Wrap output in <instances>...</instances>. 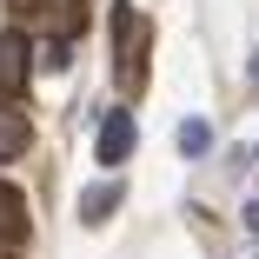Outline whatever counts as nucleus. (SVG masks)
Masks as SVG:
<instances>
[{
    "instance_id": "nucleus-4",
    "label": "nucleus",
    "mask_w": 259,
    "mask_h": 259,
    "mask_svg": "<svg viewBox=\"0 0 259 259\" xmlns=\"http://www.w3.org/2000/svg\"><path fill=\"white\" fill-rule=\"evenodd\" d=\"M20 239H27V199L20 186L0 180V246H20Z\"/></svg>"
},
{
    "instance_id": "nucleus-8",
    "label": "nucleus",
    "mask_w": 259,
    "mask_h": 259,
    "mask_svg": "<svg viewBox=\"0 0 259 259\" xmlns=\"http://www.w3.org/2000/svg\"><path fill=\"white\" fill-rule=\"evenodd\" d=\"M67 60H73L67 40H47V47H40V67H67Z\"/></svg>"
},
{
    "instance_id": "nucleus-3",
    "label": "nucleus",
    "mask_w": 259,
    "mask_h": 259,
    "mask_svg": "<svg viewBox=\"0 0 259 259\" xmlns=\"http://www.w3.org/2000/svg\"><path fill=\"white\" fill-rule=\"evenodd\" d=\"M126 153H133V113L113 107L107 120H100V166H120Z\"/></svg>"
},
{
    "instance_id": "nucleus-5",
    "label": "nucleus",
    "mask_w": 259,
    "mask_h": 259,
    "mask_svg": "<svg viewBox=\"0 0 259 259\" xmlns=\"http://www.w3.org/2000/svg\"><path fill=\"white\" fill-rule=\"evenodd\" d=\"M27 146H33V126H27V113L0 100V160H20Z\"/></svg>"
},
{
    "instance_id": "nucleus-6",
    "label": "nucleus",
    "mask_w": 259,
    "mask_h": 259,
    "mask_svg": "<svg viewBox=\"0 0 259 259\" xmlns=\"http://www.w3.org/2000/svg\"><path fill=\"white\" fill-rule=\"evenodd\" d=\"M113 206H120V180H107V186H93V193L80 199V220H87V226H107V213H113Z\"/></svg>"
},
{
    "instance_id": "nucleus-2",
    "label": "nucleus",
    "mask_w": 259,
    "mask_h": 259,
    "mask_svg": "<svg viewBox=\"0 0 259 259\" xmlns=\"http://www.w3.org/2000/svg\"><path fill=\"white\" fill-rule=\"evenodd\" d=\"M27 80H33V47H27V33H0V100H14L27 93Z\"/></svg>"
},
{
    "instance_id": "nucleus-7",
    "label": "nucleus",
    "mask_w": 259,
    "mask_h": 259,
    "mask_svg": "<svg viewBox=\"0 0 259 259\" xmlns=\"http://www.w3.org/2000/svg\"><path fill=\"white\" fill-rule=\"evenodd\" d=\"M180 153H206V120H186L180 126Z\"/></svg>"
},
{
    "instance_id": "nucleus-1",
    "label": "nucleus",
    "mask_w": 259,
    "mask_h": 259,
    "mask_svg": "<svg viewBox=\"0 0 259 259\" xmlns=\"http://www.w3.org/2000/svg\"><path fill=\"white\" fill-rule=\"evenodd\" d=\"M113 40H120V47H113V54H120V60H113L120 93H140V87H146V47H153V40H146V14L120 0V7H113Z\"/></svg>"
}]
</instances>
